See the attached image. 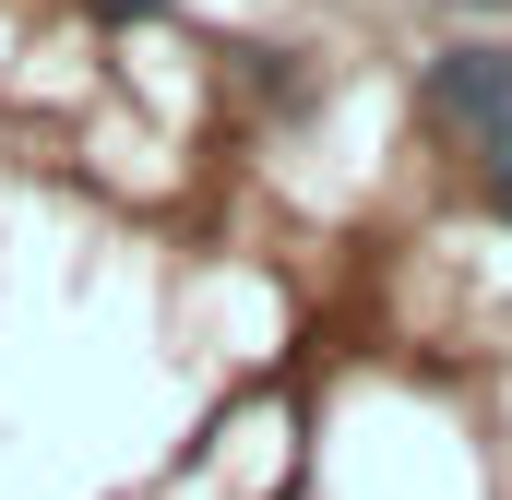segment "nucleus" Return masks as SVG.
Instances as JSON below:
<instances>
[{
	"mask_svg": "<svg viewBox=\"0 0 512 500\" xmlns=\"http://www.w3.org/2000/svg\"><path fill=\"white\" fill-rule=\"evenodd\" d=\"M429 120L512 131V48H441V60H429Z\"/></svg>",
	"mask_w": 512,
	"mask_h": 500,
	"instance_id": "obj_1",
	"label": "nucleus"
},
{
	"mask_svg": "<svg viewBox=\"0 0 512 500\" xmlns=\"http://www.w3.org/2000/svg\"><path fill=\"white\" fill-rule=\"evenodd\" d=\"M477 179H489V215H512V131H489V167Z\"/></svg>",
	"mask_w": 512,
	"mask_h": 500,
	"instance_id": "obj_2",
	"label": "nucleus"
},
{
	"mask_svg": "<svg viewBox=\"0 0 512 500\" xmlns=\"http://www.w3.org/2000/svg\"><path fill=\"white\" fill-rule=\"evenodd\" d=\"M96 12H108V24H131V12H167V0H96Z\"/></svg>",
	"mask_w": 512,
	"mask_h": 500,
	"instance_id": "obj_3",
	"label": "nucleus"
}]
</instances>
